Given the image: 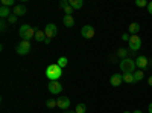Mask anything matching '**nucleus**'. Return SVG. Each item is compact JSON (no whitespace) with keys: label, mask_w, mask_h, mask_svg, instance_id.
Returning <instances> with one entry per match:
<instances>
[{"label":"nucleus","mask_w":152,"mask_h":113,"mask_svg":"<svg viewBox=\"0 0 152 113\" xmlns=\"http://www.w3.org/2000/svg\"><path fill=\"white\" fill-rule=\"evenodd\" d=\"M61 75H62V69L56 64V63L47 66V69H46V77H47L50 81H58V80L61 78Z\"/></svg>","instance_id":"obj_1"},{"label":"nucleus","mask_w":152,"mask_h":113,"mask_svg":"<svg viewBox=\"0 0 152 113\" xmlns=\"http://www.w3.org/2000/svg\"><path fill=\"white\" fill-rule=\"evenodd\" d=\"M18 32H20L21 40L29 41L31 38H35V32H37V29H34V28L31 26V24H21Z\"/></svg>","instance_id":"obj_2"},{"label":"nucleus","mask_w":152,"mask_h":113,"mask_svg":"<svg viewBox=\"0 0 152 113\" xmlns=\"http://www.w3.org/2000/svg\"><path fill=\"white\" fill-rule=\"evenodd\" d=\"M119 67H120V70L123 72V73H134V70H135V60H132V58H125V60H122L120 61V64H119Z\"/></svg>","instance_id":"obj_3"},{"label":"nucleus","mask_w":152,"mask_h":113,"mask_svg":"<svg viewBox=\"0 0 152 113\" xmlns=\"http://www.w3.org/2000/svg\"><path fill=\"white\" fill-rule=\"evenodd\" d=\"M128 44H129L131 52H137L138 49H142V38H140L138 35H131Z\"/></svg>","instance_id":"obj_4"},{"label":"nucleus","mask_w":152,"mask_h":113,"mask_svg":"<svg viewBox=\"0 0 152 113\" xmlns=\"http://www.w3.org/2000/svg\"><path fill=\"white\" fill-rule=\"evenodd\" d=\"M17 54L18 55H28L29 54V51H31V43L29 41H26V40H21L18 44H17Z\"/></svg>","instance_id":"obj_5"},{"label":"nucleus","mask_w":152,"mask_h":113,"mask_svg":"<svg viewBox=\"0 0 152 113\" xmlns=\"http://www.w3.org/2000/svg\"><path fill=\"white\" fill-rule=\"evenodd\" d=\"M44 34H46L47 38H50V40H52L53 37H56V35H58V28H56V24H53V23H49V24H46Z\"/></svg>","instance_id":"obj_6"},{"label":"nucleus","mask_w":152,"mask_h":113,"mask_svg":"<svg viewBox=\"0 0 152 113\" xmlns=\"http://www.w3.org/2000/svg\"><path fill=\"white\" fill-rule=\"evenodd\" d=\"M81 35L87 40L93 38L94 37V28L91 26V24H85V26H82V29H81Z\"/></svg>","instance_id":"obj_7"},{"label":"nucleus","mask_w":152,"mask_h":113,"mask_svg":"<svg viewBox=\"0 0 152 113\" xmlns=\"http://www.w3.org/2000/svg\"><path fill=\"white\" fill-rule=\"evenodd\" d=\"M135 66L140 69V70H146V67L149 66V58L145 55H140L135 58Z\"/></svg>","instance_id":"obj_8"},{"label":"nucleus","mask_w":152,"mask_h":113,"mask_svg":"<svg viewBox=\"0 0 152 113\" xmlns=\"http://www.w3.org/2000/svg\"><path fill=\"white\" fill-rule=\"evenodd\" d=\"M49 92L53 93V95H58L62 92V84L59 81H50L49 83Z\"/></svg>","instance_id":"obj_9"},{"label":"nucleus","mask_w":152,"mask_h":113,"mask_svg":"<svg viewBox=\"0 0 152 113\" xmlns=\"http://www.w3.org/2000/svg\"><path fill=\"white\" fill-rule=\"evenodd\" d=\"M110 83L113 87H119L123 83V73H113L110 78Z\"/></svg>","instance_id":"obj_10"},{"label":"nucleus","mask_w":152,"mask_h":113,"mask_svg":"<svg viewBox=\"0 0 152 113\" xmlns=\"http://www.w3.org/2000/svg\"><path fill=\"white\" fill-rule=\"evenodd\" d=\"M56 101H58V107H59L61 110H67V109H70V98H67V96H61V98L56 99Z\"/></svg>","instance_id":"obj_11"},{"label":"nucleus","mask_w":152,"mask_h":113,"mask_svg":"<svg viewBox=\"0 0 152 113\" xmlns=\"http://www.w3.org/2000/svg\"><path fill=\"white\" fill-rule=\"evenodd\" d=\"M12 14L17 16V17L24 16V14H26V6H24V5H15L14 9H12Z\"/></svg>","instance_id":"obj_12"},{"label":"nucleus","mask_w":152,"mask_h":113,"mask_svg":"<svg viewBox=\"0 0 152 113\" xmlns=\"http://www.w3.org/2000/svg\"><path fill=\"white\" fill-rule=\"evenodd\" d=\"M128 31H129V34L131 35H137L138 34V31H140V24H138V23H131L129 24V28H128Z\"/></svg>","instance_id":"obj_13"},{"label":"nucleus","mask_w":152,"mask_h":113,"mask_svg":"<svg viewBox=\"0 0 152 113\" xmlns=\"http://www.w3.org/2000/svg\"><path fill=\"white\" fill-rule=\"evenodd\" d=\"M11 14H12V11H9V8H6V6H2V8H0V17H2V20L9 18Z\"/></svg>","instance_id":"obj_14"},{"label":"nucleus","mask_w":152,"mask_h":113,"mask_svg":"<svg viewBox=\"0 0 152 113\" xmlns=\"http://www.w3.org/2000/svg\"><path fill=\"white\" fill-rule=\"evenodd\" d=\"M69 3H70V6H72L73 9H81V8L84 6L82 0H69Z\"/></svg>","instance_id":"obj_15"},{"label":"nucleus","mask_w":152,"mask_h":113,"mask_svg":"<svg viewBox=\"0 0 152 113\" xmlns=\"http://www.w3.org/2000/svg\"><path fill=\"white\" fill-rule=\"evenodd\" d=\"M62 23H64L67 28H72L73 24H75V20H73L72 16H64V18H62Z\"/></svg>","instance_id":"obj_16"},{"label":"nucleus","mask_w":152,"mask_h":113,"mask_svg":"<svg viewBox=\"0 0 152 113\" xmlns=\"http://www.w3.org/2000/svg\"><path fill=\"white\" fill-rule=\"evenodd\" d=\"M35 40H37V41H44V40H46V34H44V31L37 29V32H35Z\"/></svg>","instance_id":"obj_17"},{"label":"nucleus","mask_w":152,"mask_h":113,"mask_svg":"<svg viewBox=\"0 0 152 113\" xmlns=\"http://www.w3.org/2000/svg\"><path fill=\"white\" fill-rule=\"evenodd\" d=\"M123 81L128 83V84H134L135 80H134V73H123Z\"/></svg>","instance_id":"obj_18"},{"label":"nucleus","mask_w":152,"mask_h":113,"mask_svg":"<svg viewBox=\"0 0 152 113\" xmlns=\"http://www.w3.org/2000/svg\"><path fill=\"white\" fill-rule=\"evenodd\" d=\"M117 57H119V58H122V60L128 58V49H123V47H120L119 51H117Z\"/></svg>","instance_id":"obj_19"},{"label":"nucleus","mask_w":152,"mask_h":113,"mask_svg":"<svg viewBox=\"0 0 152 113\" xmlns=\"http://www.w3.org/2000/svg\"><path fill=\"white\" fill-rule=\"evenodd\" d=\"M143 78H145V73H143V70H137V72H134V80H135V83L142 81Z\"/></svg>","instance_id":"obj_20"},{"label":"nucleus","mask_w":152,"mask_h":113,"mask_svg":"<svg viewBox=\"0 0 152 113\" xmlns=\"http://www.w3.org/2000/svg\"><path fill=\"white\" fill-rule=\"evenodd\" d=\"M56 64H58V66H59L61 69H64V67H66V66L69 64V60H67L66 57H61V58L58 60V63H56Z\"/></svg>","instance_id":"obj_21"},{"label":"nucleus","mask_w":152,"mask_h":113,"mask_svg":"<svg viewBox=\"0 0 152 113\" xmlns=\"http://www.w3.org/2000/svg\"><path fill=\"white\" fill-rule=\"evenodd\" d=\"M46 106L49 109H53V107L58 106V101H56V99H53V98H50V99H47V101H46Z\"/></svg>","instance_id":"obj_22"},{"label":"nucleus","mask_w":152,"mask_h":113,"mask_svg":"<svg viewBox=\"0 0 152 113\" xmlns=\"http://www.w3.org/2000/svg\"><path fill=\"white\" fill-rule=\"evenodd\" d=\"M76 113H85L87 112V107H85V104L84 103H79L78 106H76V110H75Z\"/></svg>","instance_id":"obj_23"},{"label":"nucleus","mask_w":152,"mask_h":113,"mask_svg":"<svg viewBox=\"0 0 152 113\" xmlns=\"http://www.w3.org/2000/svg\"><path fill=\"white\" fill-rule=\"evenodd\" d=\"M135 5L138 6V8H148V2H146V0H135Z\"/></svg>","instance_id":"obj_24"},{"label":"nucleus","mask_w":152,"mask_h":113,"mask_svg":"<svg viewBox=\"0 0 152 113\" xmlns=\"http://www.w3.org/2000/svg\"><path fill=\"white\" fill-rule=\"evenodd\" d=\"M12 5H14V0H2V6L9 8V6H12Z\"/></svg>","instance_id":"obj_25"},{"label":"nucleus","mask_w":152,"mask_h":113,"mask_svg":"<svg viewBox=\"0 0 152 113\" xmlns=\"http://www.w3.org/2000/svg\"><path fill=\"white\" fill-rule=\"evenodd\" d=\"M69 6H70L69 0H61V2H59V8H62V9H66V8H69Z\"/></svg>","instance_id":"obj_26"},{"label":"nucleus","mask_w":152,"mask_h":113,"mask_svg":"<svg viewBox=\"0 0 152 113\" xmlns=\"http://www.w3.org/2000/svg\"><path fill=\"white\" fill-rule=\"evenodd\" d=\"M17 20H18V17H17V16L11 14V16H9V18H8V23H17Z\"/></svg>","instance_id":"obj_27"},{"label":"nucleus","mask_w":152,"mask_h":113,"mask_svg":"<svg viewBox=\"0 0 152 113\" xmlns=\"http://www.w3.org/2000/svg\"><path fill=\"white\" fill-rule=\"evenodd\" d=\"M64 12H66V16H72L73 8H72V6H69V8H66V9H64Z\"/></svg>","instance_id":"obj_28"},{"label":"nucleus","mask_w":152,"mask_h":113,"mask_svg":"<svg viewBox=\"0 0 152 113\" xmlns=\"http://www.w3.org/2000/svg\"><path fill=\"white\" fill-rule=\"evenodd\" d=\"M129 38H131L129 34H123V35H122V40H123V41H129Z\"/></svg>","instance_id":"obj_29"},{"label":"nucleus","mask_w":152,"mask_h":113,"mask_svg":"<svg viewBox=\"0 0 152 113\" xmlns=\"http://www.w3.org/2000/svg\"><path fill=\"white\" fill-rule=\"evenodd\" d=\"M0 29H2V31H6V21H5V20L0 21Z\"/></svg>","instance_id":"obj_30"},{"label":"nucleus","mask_w":152,"mask_h":113,"mask_svg":"<svg viewBox=\"0 0 152 113\" xmlns=\"http://www.w3.org/2000/svg\"><path fill=\"white\" fill-rule=\"evenodd\" d=\"M148 12L152 16V2H149V5H148Z\"/></svg>","instance_id":"obj_31"},{"label":"nucleus","mask_w":152,"mask_h":113,"mask_svg":"<svg viewBox=\"0 0 152 113\" xmlns=\"http://www.w3.org/2000/svg\"><path fill=\"white\" fill-rule=\"evenodd\" d=\"M148 84H149V86H152V77H149V78H148Z\"/></svg>","instance_id":"obj_32"},{"label":"nucleus","mask_w":152,"mask_h":113,"mask_svg":"<svg viewBox=\"0 0 152 113\" xmlns=\"http://www.w3.org/2000/svg\"><path fill=\"white\" fill-rule=\"evenodd\" d=\"M148 110H149V113H152V103L149 104V107H148Z\"/></svg>","instance_id":"obj_33"},{"label":"nucleus","mask_w":152,"mask_h":113,"mask_svg":"<svg viewBox=\"0 0 152 113\" xmlns=\"http://www.w3.org/2000/svg\"><path fill=\"white\" fill-rule=\"evenodd\" d=\"M132 113H143V112H142V110H134Z\"/></svg>","instance_id":"obj_34"},{"label":"nucleus","mask_w":152,"mask_h":113,"mask_svg":"<svg viewBox=\"0 0 152 113\" xmlns=\"http://www.w3.org/2000/svg\"><path fill=\"white\" fill-rule=\"evenodd\" d=\"M66 113H76V112H69V110H66Z\"/></svg>","instance_id":"obj_35"},{"label":"nucleus","mask_w":152,"mask_h":113,"mask_svg":"<svg viewBox=\"0 0 152 113\" xmlns=\"http://www.w3.org/2000/svg\"><path fill=\"white\" fill-rule=\"evenodd\" d=\"M123 113H132V112H123Z\"/></svg>","instance_id":"obj_36"}]
</instances>
